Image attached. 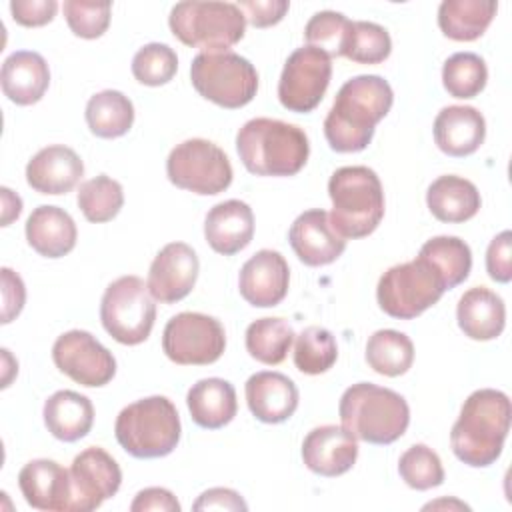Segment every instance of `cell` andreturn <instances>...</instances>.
I'll list each match as a JSON object with an SVG mask.
<instances>
[{
	"mask_svg": "<svg viewBox=\"0 0 512 512\" xmlns=\"http://www.w3.org/2000/svg\"><path fill=\"white\" fill-rule=\"evenodd\" d=\"M394 92L376 74L350 78L338 90L324 120V136L336 152H360L374 136L376 124L390 112Z\"/></svg>",
	"mask_w": 512,
	"mask_h": 512,
	"instance_id": "6da1fadb",
	"label": "cell"
},
{
	"mask_svg": "<svg viewBox=\"0 0 512 512\" xmlns=\"http://www.w3.org/2000/svg\"><path fill=\"white\" fill-rule=\"evenodd\" d=\"M510 418L512 406L504 392L494 388L472 392L450 432L454 456L472 468L494 464L502 454Z\"/></svg>",
	"mask_w": 512,
	"mask_h": 512,
	"instance_id": "7a4b0ae2",
	"label": "cell"
},
{
	"mask_svg": "<svg viewBox=\"0 0 512 512\" xmlns=\"http://www.w3.org/2000/svg\"><path fill=\"white\" fill-rule=\"evenodd\" d=\"M244 168L256 176H294L310 154L306 132L276 118H252L236 134Z\"/></svg>",
	"mask_w": 512,
	"mask_h": 512,
	"instance_id": "3957f363",
	"label": "cell"
},
{
	"mask_svg": "<svg viewBox=\"0 0 512 512\" xmlns=\"http://www.w3.org/2000/svg\"><path fill=\"white\" fill-rule=\"evenodd\" d=\"M340 422L354 438L368 444H392L410 424L408 402L394 390L358 382L340 398Z\"/></svg>",
	"mask_w": 512,
	"mask_h": 512,
	"instance_id": "277c9868",
	"label": "cell"
},
{
	"mask_svg": "<svg viewBox=\"0 0 512 512\" xmlns=\"http://www.w3.org/2000/svg\"><path fill=\"white\" fill-rule=\"evenodd\" d=\"M330 222L342 238H364L384 218V190L368 166H342L328 180Z\"/></svg>",
	"mask_w": 512,
	"mask_h": 512,
	"instance_id": "5b68a950",
	"label": "cell"
},
{
	"mask_svg": "<svg viewBox=\"0 0 512 512\" xmlns=\"http://www.w3.org/2000/svg\"><path fill=\"white\" fill-rule=\"evenodd\" d=\"M180 416L166 396H148L120 410L114 434L134 458L168 456L180 440Z\"/></svg>",
	"mask_w": 512,
	"mask_h": 512,
	"instance_id": "8992f818",
	"label": "cell"
},
{
	"mask_svg": "<svg viewBox=\"0 0 512 512\" xmlns=\"http://www.w3.org/2000/svg\"><path fill=\"white\" fill-rule=\"evenodd\" d=\"M172 34L190 48L222 52L242 40L246 16L232 2H178L168 16Z\"/></svg>",
	"mask_w": 512,
	"mask_h": 512,
	"instance_id": "52a82bcc",
	"label": "cell"
},
{
	"mask_svg": "<svg viewBox=\"0 0 512 512\" xmlns=\"http://www.w3.org/2000/svg\"><path fill=\"white\" fill-rule=\"evenodd\" d=\"M444 292L446 284L442 276L422 256L388 268L376 286L380 308L398 320H412L420 316L434 306Z\"/></svg>",
	"mask_w": 512,
	"mask_h": 512,
	"instance_id": "ba28073f",
	"label": "cell"
},
{
	"mask_svg": "<svg viewBox=\"0 0 512 512\" xmlns=\"http://www.w3.org/2000/svg\"><path fill=\"white\" fill-rule=\"evenodd\" d=\"M190 80L196 92L222 106L242 108L256 96L258 72L244 56L222 52H200L190 64Z\"/></svg>",
	"mask_w": 512,
	"mask_h": 512,
	"instance_id": "9c48e42d",
	"label": "cell"
},
{
	"mask_svg": "<svg viewBox=\"0 0 512 512\" xmlns=\"http://www.w3.org/2000/svg\"><path fill=\"white\" fill-rule=\"evenodd\" d=\"M104 330L120 344L144 342L156 320V304L138 276H120L108 284L100 302Z\"/></svg>",
	"mask_w": 512,
	"mask_h": 512,
	"instance_id": "30bf717a",
	"label": "cell"
},
{
	"mask_svg": "<svg viewBox=\"0 0 512 512\" xmlns=\"http://www.w3.org/2000/svg\"><path fill=\"white\" fill-rule=\"evenodd\" d=\"M168 180L200 196H214L232 184V164L210 140L190 138L176 144L166 160Z\"/></svg>",
	"mask_w": 512,
	"mask_h": 512,
	"instance_id": "8fae6325",
	"label": "cell"
},
{
	"mask_svg": "<svg viewBox=\"0 0 512 512\" xmlns=\"http://www.w3.org/2000/svg\"><path fill=\"white\" fill-rule=\"evenodd\" d=\"M226 348L220 320L200 312H180L168 320L162 334L164 354L180 366H204L216 362Z\"/></svg>",
	"mask_w": 512,
	"mask_h": 512,
	"instance_id": "7c38bea8",
	"label": "cell"
},
{
	"mask_svg": "<svg viewBox=\"0 0 512 512\" xmlns=\"http://www.w3.org/2000/svg\"><path fill=\"white\" fill-rule=\"evenodd\" d=\"M332 76V60L314 46L296 48L280 74L278 100L290 112H312L324 98Z\"/></svg>",
	"mask_w": 512,
	"mask_h": 512,
	"instance_id": "4fadbf2b",
	"label": "cell"
},
{
	"mask_svg": "<svg viewBox=\"0 0 512 512\" xmlns=\"http://www.w3.org/2000/svg\"><path fill=\"white\" fill-rule=\"evenodd\" d=\"M52 360L62 374L88 388L104 386L116 374L112 352L86 330H68L58 336L52 346Z\"/></svg>",
	"mask_w": 512,
	"mask_h": 512,
	"instance_id": "5bb4252c",
	"label": "cell"
},
{
	"mask_svg": "<svg viewBox=\"0 0 512 512\" xmlns=\"http://www.w3.org/2000/svg\"><path fill=\"white\" fill-rule=\"evenodd\" d=\"M70 478L72 512H90L118 492L122 470L104 448L90 446L72 460Z\"/></svg>",
	"mask_w": 512,
	"mask_h": 512,
	"instance_id": "9a60e30c",
	"label": "cell"
},
{
	"mask_svg": "<svg viewBox=\"0 0 512 512\" xmlns=\"http://www.w3.org/2000/svg\"><path fill=\"white\" fill-rule=\"evenodd\" d=\"M198 270L200 262L196 252L184 242H170L150 264L148 292L156 302L174 304L192 292Z\"/></svg>",
	"mask_w": 512,
	"mask_h": 512,
	"instance_id": "2e32d148",
	"label": "cell"
},
{
	"mask_svg": "<svg viewBox=\"0 0 512 512\" xmlns=\"http://www.w3.org/2000/svg\"><path fill=\"white\" fill-rule=\"evenodd\" d=\"M290 268L276 250H258L240 268L238 288L242 298L256 308L280 304L288 294Z\"/></svg>",
	"mask_w": 512,
	"mask_h": 512,
	"instance_id": "e0dca14e",
	"label": "cell"
},
{
	"mask_svg": "<svg viewBox=\"0 0 512 512\" xmlns=\"http://www.w3.org/2000/svg\"><path fill=\"white\" fill-rule=\"evenodd\" d=\"M288 240L298 260L306 266L332 264L346 248V238L334 230L330 214L322 208L302 212L292 222Z\"/></svg>",
	"mask_w": 512,
	"mask_h": 512,
	"instance_id": "ac0fdd59",
	"label": "cell"
},
{
	"mask_svg": "<svg viewBox=\"0 0 512 512\" xmlns=\"http://www.w3.org/2000/svg\"><path fill=\"white\" fill-rule=\"evenodd\" d=\"M18 486L28 506L46 512H72L70 470L54 460L38 458L22 466Z\"/></svg>",
	"mask_w": 512,
	"mask_h": 512,
	"instance_id": "d6986e66",
	"label": "cell"
},
{
	"mask_svg": "<svg viewBox=\"0 0 512 512\" xmlns=\"http://www.w3.org/2000/svg\"><path fill=\"white\" fill-rule=\"evenodd\" d=\"M358 458L356 438L342 426L326 424L308 432L302 442V460L314 474L340 476L348 472Z\"/></svg>",
	"mask_w": 512,
	"mask_h": 512,
	"instance_id": "ffe728a7",
	"label": "cell"
},
{
	"mask_svg": "<svg viewBox=\"0 0 512 512\" xmlns=\"http://www.w3.org/2000/svg\"><path fill=\"white\" fill-rule=\"evenodd\" d=\"M84 164L80 156L62 144L38 150L26 164V182L40 194H66L82 178Z\"/></svg>",
	"mask_w": 512,
	"mask_h": 512,
	"instance_id": "44dd1931",
	"label": "cell"
},
{
	"mask_svg": "<svg viewBox=\"0 0 512 512\" xmlns=\"http://www.w3.org/2000/svg\"><path fill=\"white\" fill-rule=\"evenodd\" d=\"M298 388L282 372L262 370L246 380V402L250 412L266 424L288 420L298 408Z\"/></svg>",
	"mask_w": 512,
	"mask_h": 512,
	"instance_id": "7402d4cb",
	"label": "cell"
},
{
	"mask_svg": "<svg viewBox=\"0 0 512 512\" xmlns=\"http://www.w3.org/2000/svg\"><path fill=\"white\" fill-rule=\"evenodd\" d=\"M254 236L252 208L242 200H226L210 208L204 220V238L218 254L232 256L244 250Z\"/></svg>",
	"mask_w": 512,
	"mask_h": 512,
	"instance_id": "603a6c76",
	"label": "cell"
},
{
	"mask_svg": "<svg viewBox=\"0 0 512 512\" xmlns=\"http://www.w3.org/2000/svg\"><path fill=\"white\" fill-rule=\"evenodd\" d=\"M486 136V120L474 106H446L434 120L436 146L454 158L474 154Z\"/></svg>",
	"mask_w": 512,
	"mask_h": 512,
	"instance_id": "cb8c5ba5",
	"label": "cell"
},
{
	"mask_svg": "<svg viewBox=\"0 0 512 512\" xmlns=\"http://www.w3.org/2000/svg\"><path fill=\"white\" fill-rule=\"evenodd\" d=\"M0 84L10 102L18 106L36 104L50 84L48 64L38 52L16 50L2 64Z\"/></svg>",
	"mask_w": 512,
	"mask_h": 512,
	"instance_id": "d4e9b609",
	"label": "cell"
},
{
	"mask_svg": "<svg viewBox=\"0 0 512 512\" xmlns=\"http://www.w3.org/2000/svg\"><path fill=\"white\" fill-rule=\"evenodd\" d=\"M76 236L72 216L58 206L42 204L26 220V240L44 258H62L72 252Z\"/></svg>",
	"mask_w": 512,
	"mask_h": 512,
	"instance_id": "484cf974",
	"label": "cell"
},
{
	"mask_svg": "<svg viewBox=\"0 0 512 512\" xmlns=\"http://www.w3.org/2000/svg\"><path fill=\"white\" fill-rule=\"evenodd\" d=\"M456 318L460 330L468 338L494 340L504 330L506 306L496 292L484 286H474L460 296Z\"/></svg>",
	"mask_w": 512,
	"mask_h": 512,
	"instance_id": "4316f807",
	"label": "cell"
},
{
	"mask_svg": "<svg viewBox=\"0 0 512 512\" xmlns=\"http://www.w3.org/2000/svg\"><path fill=\"white\" fill-rule=\"evenodd\" d=\"M42 416L54 438L62 442H76L90 432L94 424V406L84 394L58 390L44 402Z\"/></svg>",
	"mask_w": 512,
	"mask_h": 512,
	"instance_id": "83f0119b",
	"label": "cell"
},
{
	"mask_svg": "<svg viewBox=\"0 0 512 512\" xmlns=\"http://www.w3.org/2000/svg\"><path fill=\"white\" fill-rule=\"evenodd\" d=\"M192 420L208 430H216L232 422L238 412L236 390L228 380L202 378L186 394Z\"/></svg>",
	"mask_w": 512,
	"mask_h": 512,
	"instance_id": "f1b7e54d",
	"label": "cell"
},
{
	"mask_svg": "<svg viewBox=\"0 0 512 512\" xmlns=\"http://www.w3.org/2000/svg\"><path fill=\"white\" fill-rule=\"evenodd\" d=\"M426 204L432 212V216L440 222L448 224H460L476 216L480 210V192L478 188L454 174H446L436 178L426 192Z\"/></svg>",
	"mask_w": 512,
	"mask_h": 512,
	"instance_id": "f546056e",
	"label": "cell"
},
{
	"mask_svg": "<svg viewBox=\"0 0 512 512\" xmlns=\"http://www.w3.org/2000/svg\"><path fill=\"white\" fill-rule=\"evenodd\" d=\"M492 0H444L438 8V26L444 36L458 42L480 38L496 16Z\"/></svg>",
	"mask_w": 512,
	"mask_h": 512,
	"instance_id": "4dcf8cb0",
	"label": "cell"
},
{
	"mask_svg": "<svg viewBox=\"0 0 512 512\" xmlns=\"http://www.w3.org/2000/svg\"><path fill=\"white\" fill-rule=\"evenodd\" d=\"M134 122V106L120 90H102L86 104V124L98 138H120Z\"/></svg>",
	"mask_w": 512,
	"mask_h": 512,
	"instance_id": "1f68e13d",
	"label": "cell"
},
{
	"mask_svg": "<svg viewBox=\"0 0 512 512\" xmlns=\"http://www.w3.org/2000/svg\"><path fill=\"white\" fill-rule=\"evenodd\" d=\"M366 362L382 376H402L414 362V344L404 332L376 330L366 342Z\"/></svg>",
	"mask_w": 512,
	"mask_h": 512,
	"instance_id": "d6a6232c",
	"label": "cell"
},
{
	"mask_svg": "<svg viewBox=\"0 0 512 512\" xmlns=\"http://www.w3.org/2000/svg\"><path fill=\"white\" fill-rule=\"evenodd\" d=\"M418 256L438 270L446 290L462 284L472 268L470 246L458 236H434L422 244Z\"/></svg>",
	"mask_w": 512,
	"mask_h": 512,
	"instance_id": "836d02e7",
	"label": "cell"
},
{
	"mask_svg": "<svg viewBox=\"0 0 512 512\" xmlns=\"http://www.w3.org/2000/svg\"><path fill=\"white\" fill-rule=\"evenodd\" d=\"M294 336L284 318H258L246 328V350L254 360L276 366L286 358Z\"/></svg>",
	"mask_w": 512,
	"mask_h": 512,
	"instance_id": "e575fe53",
	"label": "cell"
},
{
	"mask_svg": "<svg viewBox=\"0 0 512 512\" xmlns=\"http://www.w3.org/2000/svg\"><path fill=\"white\" fill-rule=\"evenodd\" d=\"M488 80L486 62L474 52H456L442 66V84L452 98L478 96Z\"/></svg>",
	"mask_w": 512,
	"mask_h": 512,
	"instance_id": "d590c367",
	"label": "cell"
},
{
	"mask_svg": "<svg viewBox=\"0 0 512 512\" xmlns=\"http://www.w3.org/2000/svg\"><path fill=\"white\" fill-rule=\"evenodd\" d=\"M124 204V190L114 178L100 174L80 184L78 188V208L84 218L94 224L112 220Z\"/></svg>",
	"mask_w": 512,
	"mask_h": 512,
	"instance_id": "8d00e7d4",
	"label": "cell"
},
{
	"mask_svg": "<svg viewBox=\"0 0 512 512\" xmlns=\"http://www.w3.org/2000/svg\"><path fill=\"white\" fill-rule=\"evenodd\" d=\"M338 358L336 338L322 326H308L296 336L294 366L302 374H322L334 366Z\"/></svg>",
	"mask_w": 512,
	"mask_h": 512,
	"instance_id": "74e56055",
	"label": "cell"
},
{
	"mask_svg": "<svg viewBox=\"0 0 512 512\" xmlns=\"http://www.w3.org/2000/svg\"><path fill=\"white\" fill-rule=\"evenodd\" d=\"M392 52V40L386 28L374 22L352 20L342 56L358 64H380Z\"/></svg>",
	"mask_w": 512,
	"mask_h": 512,
	"instance_id": "f35d334b",
	"label": "cell"
},
{
	"mask_svg": "<svg viewBox=\"0 0 512 512\" xmlns=\"http://www.w3.org/2000/svg\"><path fill=\"white\" fill-rule=\"evenodd\" d=\"M400 478L414 490H430L444 482V468L438 454L426 444L410 446L398 460Z\"/></svg>",
	"mask_w": 512,
	"mask_h": 512,
	"instance_id": "ab89813d",
	"label": "cell"
},
{
	"mask_svg": "<svg viewBox=\"0 0 512 512\" xmlns=\"http://www.w3.org/2000/svg\"><path fill=\"white\" fill-rule=\"evenodd\" d=\"M350 24L352 20H348L344 14L334 10H322L308 20L304 28V38L308 46L322 50L332 60L342 56Z\"/></svg>",
	"mask_w": 512,
	"mask_h": 512,
	"instance_id": "60d3db41",
	"label": "cell"
},
{
	"mask_svg": "<svg viewBox=\"0 0 512 512\" xmlns=\"http://www.w3.org/2000/svg\"><path fill=\"white\" fill-rule=\"evenodd\" d=\"M178 56L168 44L150 42L132 58V74L144 86H162L174 78Z\"/></svg>",
	"mask_w": 512,
	"mask_h": 512,
	"instance_id": "b9f144b4",
	"label": "cell"
},
{
	"mask_svg": "<svg viewBox=\"0 0 512 512\" xmlns=\"http://www.w3.org/2000/svg\"><path fill=\"white\" fill-rule=\"evenodd\" d=\"M66 22L70 30L86 40L100 38L110 24V2H84V0H66L62 4Z\"/></svg>",
	"mask_w": 512,
	"mask_h": 512,
	"instance_id": "7bdbcfd3",
	"label": "cell"
},
{
	"mask_svg": "<svg viewBox=\"0 0 512 512\" xmlns=\"http://www.w3.org/2000/svg\"><path fill=\"white\" fill-rule=\"evenodd\" d=\"M486 272L494 282L506 284L512 278V232L494 236L486 250Z\"/></svg>",
	"mask_w": 512,
	"mask_h": 512,
	"instance_id": "ee69618b",
	"label": "cell"
},
{
	"mask_svg": "<svg viewBox=\"0 0 512 512\" xmlns=\"http://www.w3.org/2000/svg\"><path fill=\"white\" fill-rule=\"evenodd\" d=\"M58 2L56 0H14L10 2V12L14 22L20 26L36 28L52 22L56 16Z\"/></svg>",
	"mask_w": 512,
	"mask_h": 512,
	"instance_id": "f6af8a7d",
	"label": "cell"
},
{
	"mask_svg": "<svg viewBox=\"0 0 512 512\" xmlns=\"http://www.w3.org/2000/svg\"><path fill=\"white\" fill-rule=\"evenodd\" d=\"M238 8L254 28H268L284 18L290 4L286 0H242Z\"/></svg>",
	"mask_w": 512,
	"mask_h": 512,
	"instance_id": "bcb514c9",
	"label": "cell"
},
{
	"mask_svg": "<svg viewBox=\"0 0 512 512\" xmlns=\"http://www.w3.org/2000/svg\"><path fill=\"white\" fill-rule=\"evenodd\" d=\"M26 288L22 278L10 270L2 268V324L12 322L24 308Z\"/></svg>",
	"mask_w": 512,
	"mask_h": 512,
	"instance_id": "7dc6e473",
	"label": "cell"
},
{
	"mask_svg": "<svg viewBox=\"0 0 512 512\" xmlns=\"http://www.w3.org/2000/svg\"><path fill=\"white\" fill-rule=\"evenodd\" d=\"M132 512H148V510H156V512H180V502L176 500V496L166 490V488H144L136 494V498L130 504Z\"/></svg>",
	"mask_w": 512,
	"mask_h": 512,
	"instance_id": "c3c4849f",
	"label": "cell"
},
{
	"mask_svg": "<svg viewBox=\"0 0 512 512\" xmlns=\"http://www.w3.org/2000/svg\"><path fill=\"white\" fill-rule=\"evenodd\" d=\"M248 504L230 488H210L194 502V510H246Z\"/></svg>",
	"mask_w": 512,
	"mask_h": 512,
	"instance_id": "681fc988",
	"label": "cell"
},
{
	"mask_svg": "<svg viewBox=\"0 0 512 512\" xmlns=\"http://www.w3.org/2000/svg\"><path fill=\"white\" fill-rule=\"evenodd\" d=\"M0 192H2V226H8L14 218H18L20 216V212H22V200H20V196L18 194H14L10 188H6V186H2L0 188Z\"/></svg>",
	"mask_w": 512,
	"mask_h": 512,
	"instance_id": "f907efd6",
	"label": "cell"
},
{
	"mask_svg": "<svg viewBox=\"0 0 512 512\" xmlns=\"http://www.w3.org/2000/svg\"><path fill=\"white\" fill-rule=\"evenodd\" d=\"M440 506H454V508H464V510H468V506L466 504H462V502H458V500H452V502H448V500H438V502H430V504H426L424 506V510L426 508H440Z\"/></svg>",
	"mask_w": 512,
	"mask_h": 512,
	"instance_id": "816d5d0a",
	"label": "cell"
}]
</instances>
